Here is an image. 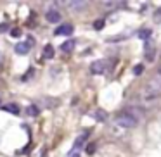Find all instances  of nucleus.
<instances>
[{
	"mask_svg": "<svg viewBox=\"0 0 161 157\" xmlns=\"http://www.w3.org/2000/svg\"><path fill=\"white\" fill-rule=\"evenodd\" d=\"M158 97H161V76L156 73L153 80L147 81V85L142 90V100L144 102H153Z\"/></svg>",
	"mask_w": 161,
	"mask_h": 157,
	"instance_id": "1",
	"label": "nucleus"
},
{
	"mask_svg": "<svg viewBox=\"0 0 161 157\" xmlns=\"http://www.w3.org/2000/svg\"><path fill=\"white\" fill-rule=\"evenodd\" d=\"M137 124H139V121H137L135 118H132V116H130L128 112H125V111L116 118V126H119V128H123V129L135 128Z\"/></svg>",
	"mask_w": 161,
	"mask_h": 157,
	"instance_id": "2",
	"label": "nucleus"
},
{
	"mask_svg": "<svg viewBox=\"0 0 161 157\" xmlns=\"http://www.w3.org/2000/svg\"><path fill=\"white\" fill-rule=\"evenodd\" d=\"M106 67H108L106 60H94V62L90 64V71H92L94 74H102V73H106Z\"/></svg>",
	"mask_w": 161,
	"mask_h": 157,
	"instance_id": "3",
	"label": "nucleus"
},
{
	"mask_svg": "<svg viewBox=\"0 0 161 157\" xmlns=\"http://www.w3.org/2000/svg\"><path fill=\"white\" fill-rule=\"evenodd\" d=\"M71 33H73V26L71 24H61L59 28L54 31V35L61 36V35H71Z\"/></svg>",
	"mask_w": 161,
	"mask_h": 157,
	"instance_id": "4",
	"label": "nucleus"
},
{
	"mask_svg": "<svg viewBox=\"0 0 161 157\" xmlns=\"http://www.w3.org/2000/svg\"><path fill=\"white\" fill-rule=\"evenodd\" d=\"M68 5H69L71 11H83L88 4L87 2H80V0H73V2H68Z\"/></svg>",
	"mask_w": 161,
	"mask_h": 157,
	"instance_id": "5",
	"label": "nucleus"
},
{
	"mask_svg": "<svg viewBox=\"0 0 161 157\" xmlns=\"http://www.w3.org/2000/svg\"><path fill=\"white\" fill-rule=\"evenodd\" d=\"M47 21L49 23H59L61 21V14L57 11H54V9H50V11L47 12Z\"/></svg>",
	"mask_w": 161,
	"mask_h": 157,
	"instance_id": "6",
	"label": "nucleus"
},
{
	"mask_svg": "<svg viewBox=\"0 0 161 157\" xmlns=\"http://www.w3.org/2000/svg\"><path fill=\"white\" fill-rule=\"evenodd\" d=\"M28 52H30V45H28V43L21 42V43L16 45V54H19V55H26Z\"/></svg>",
	"mask_w": 161,
	"mask_h": 157,
	"instance_id": "7",
	"label": "nucleus"
},
{
	"mask_svg": "<svg viewBox=\"0 0 161 157\" xmlns=\"http://www.w3.org/2000/svg\"><path fill=\"white\" fill-rule=\"evenodd\" d=\"M2 111L5 112H12V114H19V105L18 104H5V105H0Z\"/></svg>",
	"mask_w": 161,
	"mask_h": 157,
	"instance_id": "8",
	"label": "nucleus"
},
{
	"mask_svg": "<svg viewBox=\"0 0 161 157\" xmlns=\"http://www.w3.org/2000/svg\"><path fill=\"white\" fill-rule=\"evenodd\" d=\"M144 55H146V60H154V57H156V49H154L153 45H147Z\"/></svg>",
	"mask_w": 161,
	"mask_h": 157,
	"instance_id": "9",
	"label": "nucleus"
},
{
	"mask_svg": "<svg viewBox=\"0 0 161 157\" xmlns=\"http://www.w3.org/2000/svg\"><path fill=\"white\" fill-rule=\"evenodd\" d=\"M94 118H95V121L104 123L106 119H108V112H106V111H102V109H97V111L94 112Z\"/></svg>",
	"mask_w": 161,
	"mask_h": 157,
	"instance_id": "10",
	"label": "nucleus"
},
{
	"mask_svg": "<svg viewBox=\"0 0 161 157\" xmlns=\"http://www.w3.org/2000/svg\"><path fill=\"white\" fill-rule=\"evenodd\" d=\"M87 136H88V131H85L83 135H80L76 140H75V150H78L81 145H83V143H85V140H87Z\"/></svg>",
	"mask_w": 161,
	"mask_h": 157,
	"instance_id": "11",
	"label": "nucleus"
},
{
	"mask_svg": "<svg viewBox=\"0 0 161 157\" xmlns=\"http://www.w3.org/2000/svg\"><path fill=\"white\" fill-rule=\"evenodd\" d=\"M75 45H76L75 40H68V42H64L63 45H61V50H63V52H71V50L75 49Z\"/></svg>",
	"mask_w": 161,
	"mask_h": 157,
	"instance_id": "12",
	"label": "nucleus"
},
{
	"mask_svg": "<svg viewBox=\"0 0 161 157\" xmlns=\"http://www.w3.org/2000/svg\"><path fill=\"white\" fill-rule=\"evenodd\" d=\"M151 35H153V33H151V29H140V31H137V36H139L140 40H147Z\"/></svg>",
	"mask_w": 161,
	"mask_h": 157,
	"instance_id": "13",
	"label": "nucleus"
},
{
	"mask_svg": "<svg viewBox=\"0 0 161 157\" xmlns=\"http://www.w3.org/2000/svg\"><path fill=\"white\" fill-rule=\"evenodd\" d=\"M43 54H45L47 59H52V57H54V47H52V45H45V49H43Z\"/></svg>",
	"mask_w": 161,
	"mask_h": 157,
	"instance_id": "14",
	"label": "nucleus"
},
{
	"mask_svg": "<svg viewBox=\"0 0 161 157\" xmlns=\"http://www.w3.org/2000/svg\"><path fill=\"white\" fill-rule=\"evenodd\" d=\"M26 112H28V116H36L38 114V107H36V105H30V107L26 109Z\"/></svg>",
	"mask_w": 161,
	"mask_h": 157,
	"instance_id": "15",
	"label": "nucleus"
},
{
	"mask_svg": "<svg viewBox=\"0 0 161 157\" xmlns=\"http://www.w3.org/2000/svg\"><path fill=\"white\" fill-rule=\"evenodd\" d=\"M104 24H106L104 19H97V21L94 23V28H95V29H102V28H104Z\"/></svg>",
	"mask_w": 161,
	"mask_h": 157,
	"instance_id": "16",
	"label": "nucleus"
},
{
	"mask_svg": "<svg viewBox=\"0 0 161 157\" xmlns=\"http://www.w3.org/2000/svg\"><path fill=\"white\" fill-rule=\"evenodd\" d=\"M154 21H156V23H161V7L158 9L156 12H154Z\"/></svg>",
	"mask_w": 161,
	"mask_h": 157,
	"instance_id": "17",
	"label": "nucleus"
},
{
	"mask_svg": "<svg viewBox=\"0 0 161 157\" xmlns=\"http://www.w3.org/2000/svg\"><path fill=\"white\" fill-rule=\"evenodd\" d=\"M94 152H95V143H90L87 147V154H94Z\"/></svg>",
	"mask_w": 161,
	"mask_h": 157,
	"instance_id": "18",
	"label": "nucleus"
},
{
	"mask_svg": "<svg viewBox=\"0 0 161 157\" xmlns=\"http://www.w3.org/2000/svg\"><path fill=\"white\" fill-rule=\"evenodd\" d=\"M19 35H21V31H19L18 28H14V29H12V31H11V36H14V38H18Z\"/></svg>",
	"mask_w": 161,
	"mask_h": 157,
	"instance_id": "19",
	"label": "nucleus"
},
{
	"mask_svg": "<svg viewBox=\"0 0 161 157\" xmlns=\"http://www.w3.org/2000/svg\"><path fill=\"white\" fill-rule=\"evenodd\" d=\"M142 71H144L142 66H135V67H133V73H135V74H140Z\"/></svg>",
	"mask_w": 161,
	"mask_h": 157,
	"instance_id": "20",
	"label": "nucleus"
},
{
	"mask_svg": "<svg viewBox=\"0 0 161 157\" xmlns=\"http://www.w3.org/2000/svg\"><path fill=\"white\" fill-rule=\"evenodd\" d=\"M9 26L7 24H0V31H5V29H7Z\"/></svg>",
	"mask_w": 161,
	"mask_h": 157,
	"instance_id": "21",
	"label": "nucleus"
},
{
	"mask_svg": "<svg viewBox=\"0 0 161 157\" xmlns=\"http://www.w3.org/2000/svg\"><path fill=\"white\" fill-rule=\"evenodd\" d=\"M158 74H159V76H161V66H159V69H158Z\"/></svg>",
	"mask_w": 161,
	"mask_h": 157,
	"instance_id": "22",
	"label": "nucleus"
}]
</instances>
